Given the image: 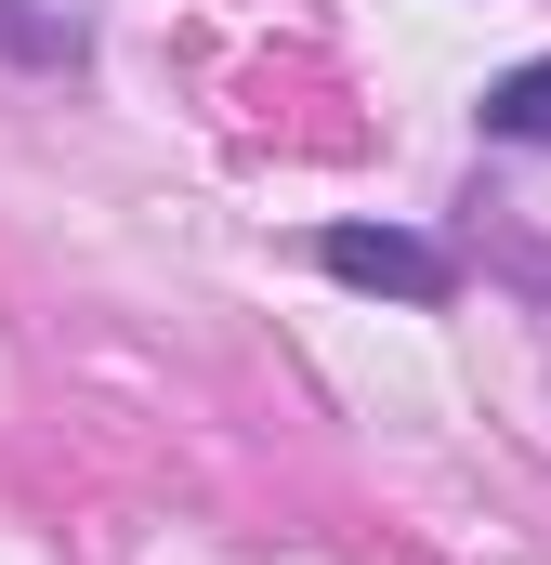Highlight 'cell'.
Here are the masks:
<instances>
[{
    "label": "cell",
    "instance_id": "3957f363",
    "mask_svg": "<svg viewBox=\"0 0 551 565\" xmlns=\"http://www.w3.org/2000/svg\"><path fill=\"white\" fill-rule=\"evenodd\" d=\"M473 119H486V145H551V53H526V66H499Z\"/></svg>",
    "mask_w": 551,
    "mask_h": 565
},
{
    "label": "cell",
    "instance_id": "7a4b0ae2",
    "mask_svg": "<svg viewBox=\"0 0 551 565\" xmlns=\"http://www.w3.org/2000/svg\"><path fill=\"white\" fill-rule=\"evenodd\" d=\"M0 66L13 79H79L93 66V13L79 0H0Z\"/></svg>",
    "mask_w": 551,
    "mask_h": 565
},
{
    "label": "cell",
    "instance_id": "6da1fadb",
    "mask_svg": "<svg viewBox=\"0 0 551 565\" xmlns=\"http://www.w3.org/2000/svg\"><path fill=\"white\" fill-rule=\"evenodd\" d=\"M315 264L342 289H381V302H460V250L420 237V224H328Z\"/></svg>",
    "mask_w": 551,
    "mask_h": 565
}]
</instances>
